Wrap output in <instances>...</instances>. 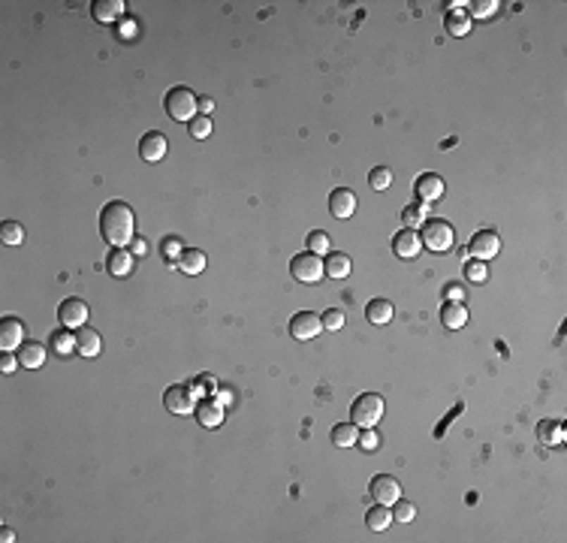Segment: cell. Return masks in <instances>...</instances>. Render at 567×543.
Masks as SVG:
<instances>
[{
	"mask_svg": "<svg viewBox=\"0 0 567 543\" xmlns=\"http://www.w3.org/2000/svg\"><path fill=\"white\" fill-rule=\"evenodd\" d=\"M320 320H323V329H329V332H332V329L344 326V311H341V308H329V311L320 317Z\"/></svg>",
	"mask_w": 567,
	"mask_h": 543,
	"instance_id": "cell-36",
	"label": "cell"
},
{
	"mask_svg": "<svg viewBox=\"0 0 567 543\" xmlns=\"http://www.w3.org/2000/svg\"><path fill=\"white\" fill-rule=\"evenodd\" d=\"M163 251H166L169 260H181V254H185V251H181V242L178 239H166L163 242Z\"/></svg>",
	"mask_w": 567,
	"mask_h": 543,
	"instance_id": "cell-41",
	"label": "cell"
},
{
	"mask_svg": "<svg viewBox=\"0 0 567 543\" xmlns=\"http://www.w3.org/2000/svg\"><path fill=\"white\" fill-rule=\"evenodd\" d=\"M18 362H21V368H42V362H46V347L39 342H25L18 347Z\"/></svg>",
	"mask_w": 567,
	"mask_h": 543,
	"instance_id": "cell-21",
	"label": "cell"
},
{
	"mask_svg": "<svg viewBox=\"0 0 567 543\" xmlns=\"http://www.w3.org/2000/svg\"><path fill=\"white\" fill-rule=\"evenodd\" d=\"M0 242L13 244V248L25 242V230H21V223L18 220H4V223H0Z\"/></svg>",
	"mask_w": 567,
	"mask_h": 543,
	"instance_id": "cell-31",
	"label": "cell"
},
{
	"mask_svg": "<svg viewBox=\"0 0 567 543\" xmlns=\"http://www.w3.org/2000/svg\"><path fill=\"white\" fill-rule=\"evenodd\" d=\"M0 540H4V543H13L15 537H13V531H9V528H4V531H0Z\"/></svg>",
	"mask_w": 567,
	"mask_h": 543,
	"instance_id": "cell-46",
	"label": "cell"
},
{
	"mask_svg": "<svg viewBox=\"0 0 567 543\" xmlns=\"http://www.w3.org/2000/svg\"><path fill=\"white\" fill-rule=\"evenodd\" d=\"M392 516L401 519V523H411V519L416 516V507L411 501H401V498H399V501H395V513Z\"/></svg>",
	"mask_w": 567,
	"mask_h": 543,
	"instance_id": "cell-37",
	"label": "cell"
},
{
	"mask_svg": "<svg viewBox=\"0 0 567 543\" xmlns=\"http://www.w3.org/2000/svg\"><path fill=\"white\" fill-rule=\"evenodd\" d=\"M329 211H332V218H338V220L353 218V211H356V194L347 187L332 190V194H329Z\"/></svg>",
	"mask_w": 567,
	"mask_h": 543,
	"instance_id": "cell-15",
	"label": "cell"
},
{
	"mask_svg": "<svg viewBox=\"0 0 567 543\" xmlns=\"http://www.w3.org/2000/svg\"><path fill=\"white\" fill-rule=\"evenodd\" d=\"M49 344H51V350H55L58 356H70L73 350H76V335H73L70 329H63V326H61L58 332L49 338Z\"/></svg>",
	"mask_w": 567,
	"mask_h": 543,
	"instance_id": "cell-28",
	"label": "cell"
},
{
	"mask_svg": "<svg viewBox=\"0 0 567 543\" xmlns=\"http://www.w3.org/2000/svg\"><path fill=\"white\" fill-rule=\"evenodd\" d=\"M366 523H368V528H371V531H387V528H390V523H392V510H390L387 504L371 507L368 513H366Z\"/></svg>",
	"mask_w": 567,
	"mask_h": 543,
	"instance_id": "cell-29",
	"label": "cell"
},
{
	"mask_svg": "<svg viewBox=\"0 0 567 543\" xmlns=\"http://www.w3.org/2000/svg\"><path fill=\"white\" fill-rule=\"evenodd\" d=\"M453 9L447 13V18H444V27H447V34L450 37H465L468 30H471V15L465 13L459 4H450Z\"/></svg>",
	"mask_w": 567,
	"mask_h": 543,
	"instance_id": "cell-19",
	"label": "cell"
},
{
	"mask_svg": "<svg viewBox=\"0 0 567 543\" xmlns=\"http://www.w3.org/2000/svg\"><path fill=\"white\" fill-rule=\"evenodd\" d=\"M133 230H136V215L133 208L121 199H109L100 211V232L106 244L112 248H127L133 242Z\"/></svg>",
	"mask_w": 567,
	"mask_h": 543,
	"instance_id": "cell-1",
	"label": "cell"
},
{
	"mask_svg": "<svg viewBox=\"0 0 567 543\" xmlns=\"http://www.w3.org/2000/svg\"><path fill=\"white\" fill-rule=\"evenodd\" d=\"M537 441L547 447H559L564 444V423L561 420H543L537 425Z\"/></svg>",
	"mask_w": 567,
	"mask_h": 543,
	"instance_id": "cell-22",
	"label": "cell"
},
{
	"mask_svg": "<svg viewBox=\"0 0 567 543\" xmlns=\"http://www.w3.org/2000/svg\"><path fill=\"white\" fill-rule=\"evenodd\" d=\"M356 444L362 447V450H368V453H371V450H378V447H380V438H378V435H374L371 429H366V432L359 435V441H356Z\"/></svg>",
	"mask_w": 567,
	"mask_h": 543,
	"instance_id": "cell-39",
	"label": "cell"
},
{
	"mask_svg": "<svg viewBox=\"0 0 567 543\" xmlns=\"http://www.w3.org/2000/svg\"><path fill=\"white\" fill-rule=\"evenodd\" d=\"M103 350V342H100V332L97 329H91V326H82L79 332H76V354H82V356H97Z\"/></svg>",
	"mask_w": 567,
	"mask_h": 543,
	"instance_id": "cell-17",
	"label": "cell"
},
{
	"mask_svg": "<svg viewBox=\"0 0 567 543\" xmlns=\"http://www.w3.org/2000/svg\"><path fill=\"white\" fill-rule=\"evenodd\" d=\"M166 148H169V142H166L163 133H160V130H148L142 139H139V157L148 161V163H157V161H163V157H166Z\"/></svg>",
	"mask_w": 567,
	"mask_h": 543,
	"instance_id": "cell-10",
	"label": "cell"
},
{
	"mask_svg": "<svg viewBox=\"0 0 567 543\" xmlns=\"http://www.w3.org/2000/svg\"><path fill=\"white\" fill-rule=\"evenodd\" d=\"M444 296H447V302H462L465 299V290L459 284H447L444 287Z\"/></svg>",
	"mask_w": 567,
	"mask_h": 543,
	"instance_id": "cell-42",
	"label": "cell"
},
{
	"mask_svg": "<svg viewBox=\"0 0 567 543\" xmlns=\"http://www.w3.org/2000/svg\"><path fill=\"white\" fill-rule=\"evenodd\" d=\"M197 109H199V115H211V109H215V100H211V97H199Z\"/></svg>",
	"mask_w": 567,
	"mask_h": 543,
	"instance_id": "cell-43",
	"label": "cell"
},
{
	"mask_svg": "<svg viewBox=\"0 0 567 543\" xmlns=\"http://www.w3.org/2000/svg\"><path fill=\"white\" fill-rule=\"evenodd\" d=\"M218 401H220V404H230V401H232V392H230V389H218Z\"/></svg>",
	"mask_w": 567,
	"mask_h": 543,
	"instance_id": "cell-45",
	"label": "cell"
},
{
	"mask_svg": "<svg viewBox=\"0 0 567 543\" xmlns=\"http://www.w3.org/2000/svg\"><path fill=\"white\" fill-rule=\"evenodd\" d=\"M190 136H194V139H208L211 136V118L208 115H197V118L190 121Z\"/></svg>",
	"mask_w": 567,
	"mask_h": 543,
	"instance_id": "cell-35",
	"label": "cell"
},
{
	"mask_svg": "<svg viewBox=\"0 0 567 543\" xmlns=\"http://www.w3.org/2000/svg\"><path fill=\"white\" fill-rule=\"evenodd\" d=\"M368 185H371V190H387L390 185H392V173L387 166H378V169H371V175H368Z\"/></svg>",
	"mask_w": 567,
	"mask_h": 543,
	"instance_id": "cell-34",
	"label": "cell"
},
{
	"mask_svg": "<svg viewBox=\"0 0 567 543\" xmlns=\"http://www.w3.org/2000/svg\"><path fill=\"white\" fill-rule=\"evenodd\" d=\"M91 15L100 25H115L124 15V0H97V4H91Z\"/></svg>",
	"mask_w": 567,
	"mask_h": 543,
	"instance_id": "cell-16",
	"label": "cell"
},
{
	"mask_svg": "<svg viewBox=\"0 0 567 543\" xmlns=\"http://www.w3.org/2000/svg\"><path fill=\"white\" fill-rule=\"evenodd\" d=\"M320 329H323V320H320L317 314H311V311H299L290 320V335L296 338V342H308V338L320 335Z\"/></svg>",
	"mask_w": 567,
	"mask_h": 543,
	"instance_id": "cell-12",
	"label": "cell"
},
{
	"mask_svg": "<svg viewBox=\"0 0 567 543\" xmlns=\"http://www.w3.org/2000/svg\"><path fill=\"white\" fill-rule=\"evenodd\" d=\"M106 269H109L115 278H124V275H130V269H133V254L124 251V248H112V254L106 257Z\"/></svg>",
	"mask_w": 567,
	"mask_h": 543,
	"instance_id": "cell-20",
	"label": "cell"
},
{
	"mask_svg": "<svg viewBox=\"0 0 567 543\" xmlns=\"http://www.w3.org/2000/svg\"><path fill=\"white\" fill-rule=\"evenodd\" d=\"M468 251L474 254V260H492L495 254L501 251V236L495 230H480L474 239H471V244H468Z\"/></svg>",
	"mask_w": 567,
	"mask_h": 543,
	"instance_id": "cell-9",
	"label": "cell"
},
{
	"mask_svg": "<svg viewBox=\"0 0 567 543\" xmlns=\"http://www.w3.org/2000/svg\"><path fill=\"white\" fill-rule=\"evenodd\" d=\"M350 257L347 254H341V251H329V257H326V263H323V269H326V275L329 278H347L350 275Z\"/></svg>",
	"mask_w": 567,
	"mask_h": 543,
	"instance_id": "cell-24",
	"label": "cell"
},
{
	"mask_svg": "<svg viewBox=\"0 0 567 543\" xmlns=\"http://www.w3.org/2000/svg\"><path fill=\"white\" fill-rule=\"evenodd\" d=\"M163 404L169 413H175V417H187L190 411H194V389L187 387V383H173L166 392H163Z\"/></svg>",
	"mask_w": 567,
	"mask_h": 543,
	"instance_id": "cell-6",
	"label": "cell"
},
{
	"mask_svg": "<svg viewBox=\"0 0 567 543\" xmlns=\"http://www.w3.org/2000/svg\"><path fill=\"white\" fill-rule=\"evenodd\" d=\"M359 441V425L356 423H338L332 425V444L335 447H353Z\"/></svg>",
	"mask_w": 567,
	"mask_h": 543,
	"instance_id": "cell-26",
	"label": "cell"
},
{
	"mask_svg": "<svg viewBox=\"0 0 567 543\" xmlns=\"http://www.w3.org/2000/svg\"><path fill=\"white\" fill-rule=\"evenodd\" d=\"M178 266H181V272H187V275H199L202 269H206V254H202L199 248H185Z\"/></svg>",
	"mask_w": 567,
	"mask_h": 543,
	"instance_id": "cell-27",
	"label": "cell"
},
{
	"mask_svg": "<svg viewBox=\"0 0 567 543\" xmlns=\"http://www.w3.org/2000/svg\"><path fill=\"white\" fill-rule=\"evenodd\" d=\"M58 320L63 329H82L85 320H88V305H85V299H76V296L63 299L58 308Z\"/></svg>",
	"mask_w": 567,
	"mask_h": 543,
	"instance_id": "cell-7",
	"label": "cell"
},
{
	"mask_svg": "<svg viewBox=\"0 0 567 543\" xmlns=\"http://www.w3.org/2000/svg\"><path fill=\"white\" fill-rule=\"evenodd\" d=\"M197 103H199V97L190 88H185V85H175V88H169L166 91V97H163V109H166V115L173 121H181V124H190L199 115V109H197Z\"/></svg>",
	"mask_w": 567,
	"mask_h": 543,
	"instance_id": "cell-2",
	"label": "cell"
},
{
	"mask_svg": "<svg viewBox=\"0 0 567 543\" xmlns=\"http://www.w3.org/2000/svg\"><path fill=\"white\" fill-rule=\"evenodd\" d=\"M371 495H374V501L378 504H395L401 498V486H399V480L395 477H390V474H378L371 480Z\"/></svg>",
	"mask_w": 567,
	"mask_h": 543,
	"instance_id": "cell-11",
	"label": "cell"
},
{
	"mask_svg": "<svg viewBox=\"0 0 567 543\" xmlns=\"http://www.w3.org/2000/svg\"><path fill=\"white\" fill-rule=\"evenodd\" d=\"M495 9H498L495 0H480V4L474 6V15L477 18H489V15H495Z\"/></svg>",
	"mask_w": 567,
	"mask_h": 543,
	"instance_id": "cell-40",
	"label": "cell"
},
{
	"mask_svg": "<svg viewBox=\"0 0 567 543\" xmlns=\"http://www.w3.org/2000/svg\"><path fill=\"white\" fill-rule=\"evenodd\" d=\"M366 317H368V323H374V326L390 323V320H392V302H387V299H371V302L366 305Z\"/></svg>",
	"mask_w": 567,
	"mask_h": 543,
	"instance_id": "cell-25",
	"label": "cell"
},
{
	"mask_svg": "<svg viewBox=\"0 0 567 543\" xmlns=\"http://www.w3.org/2000/svg\"><path fill=\"white\" fill-rule=\"evenodd\" d=\"M197 420H199V425H206V429H218V425L223 423V404L211 401V399L199 401L197 404Z\"/></svg>",
	"mask_w": 567,
	"mask_h": 543,
	"instance_id": "cell-18",
	"label": "cell"
},
{
	"mask_svg": "<svg viewBox=\"0 0 567 543\" xmlns=\"http://www.w3.org/2000/svg\"><path fill=\"white\" fill-rule=\"evenodd\" d=\"M133 254L145 257V254H148V242H145V239H136V242H133Z\"/></svg>",
	"mask_w": 567,
	"mask_h": 543,
	"instance_id": "cell-44",
	"label": "cell"
},
{
	"mask_svg": "<svg viewBox=\"0 0 567 543\" xmlns=\"http://www.w3.org/2000/svg\"><path fill=\"white\" fill-rule=\"evenodd\" d=\"M420 242H423V248H429V251H435V254L450 251V248H453V242H456L453 223H447L444 218H432V220H425V223H423V236H420Z\"/></svg>",
	"mask_w": 567,
	"mask_h": 543,
	"instance_id": "cell-4",
	"label": "cell"
},
{
	"mask_svg": "<svg viewBox=\"0 0 567 543\" xmlns=\"http://www.w3.org/2000/svg\"><path fill=\"white\" fill-rule=\"evenodd\" d=\"M401 220L408 223V230L423 227V223L429 220V218H425V206H423V202H413V206H408V208L401 211Z\"/></svg>",
	"mask_w": 567,
	"mask_h": 543,
	"instance_id": "cell-32",
	"label": "cell"
},
{
	"mask_svg": "<svg viewBox=\"0 0 567 543\" xmlns=\"http://www.w3.org/2000/svg\"><path fill=\"white\" fill-rule=\"evenodd\" d=\"M305 244H308V251H311V254H317V257H323V254L332 251V239H329V232H323V230H311V232H308Z\"/></svg>",
	"mask_w": 567,
	"mask_h": 543,
	"instance_id": "cell-30",
	"label": "cell"
},
{
	"mask_svg": "<svg viewBox=\"0 0 567 543\" xmlns=\"http://www.w3.org/2000/svg\"><path fill=\"white\" fill-rule=\"evenodd\" d=\"M290 272H293V278H296L299 284H317V281L326 275L323 260H320L317 254H311V251L296 254V257L290 260Z\"/></svg>",
	"mask_w": 567,
	"mask_h": 543,
	"instance_id": "cell-5",
	"label": "cell"
},
{
	"mask_svg": "<svg viewBox=\"0 0 567 543\" xmlns=\"http://www.w3.org/2000/svg\"><path fill=\"white\" fill-rule=\"evenodd\" d=\"M18 366L21 362H18V356H13V350H4V354H0V371H4V375H13Z\"/></svg>",
	"mask_w": 567,
	"mask_h": 543,
	"instance_id": "cell-38",
	"label": "cell"
},
{
	"mask_svg": "<svg viewBox=\"0 0 567 543\" xmlns=\"http://www.w3.org/2000/svg\"><path fill=\"white\" fill-rule=\"evenodd\" d=\"M392 251H395V257L399 260H413L416 254L423 251V242H420V236H416V230H399L395 232V239H392Z\"/></svg>",
	"mask_w": 567,
	"mask_h": 543,
	"instance_id": "cell-13",
	"label": "cell"
},
{
	"mask_svg": "<svg viewBox=\"0 0 567 543\" xmlns=\"http://www.w3.org/2000/svg\"><path fill=\"white\" fill-rule=\"evenodd\" d=\"M465 278H468V281H474V284H483V281L489 278L486 263H483V260H471V263H465Z\"/></svg>",
	"mask_w": 567,
	"mask_h": 543,
	"instance_id": "cell-33",
	"label": "cell"
},
{
	"mask_svg": "<svg viewBox=\"0 0 567 543\" xmlns=\"http://www.w3.org/2000/svg\"><path fill=\"white\" fill-rule=\"evenodd\" d=\"M441 323L447 329H462L468 323V308L462 302H444L441 308Z\"/></svg>",
	"mask_w": 567,
	"mask_h": 543,
	"instance_id": "cell-23",
	"label": "cell"
},
{
	"mask_svg": "<svg viewBox=\"0 0 567 543\" xmlns=\"http://www.w3.org/2000/svg\"><path fill=\"white\" fill-rule=\"evenodd\" d=\"M25 344V323L18 317H4L0 320V350H18Z\"/></svg>",
	"mask_w": 567,
	"mask_h": 543,
	"instance_id": "cell-14",
	"label": "cell"
},
{
	"mask_svg": "<svg viewBox=\"0 0 567 543\" xmlns=\"http://www.w3.org/2000/svg\"><path fill=\"white\" fill-rule=\"evenodd\" d=\"M350 417H353L350 423H356L359 429H374L383 417V399L378 392H362L350 404Z\"/></svg>",
	"mask_w": 567,
	"mask_h": 543,
	"instance_id": "cell-3",
	"label": "cell"
},
{
	"mask_svg": "<svg viewBox=\"0 0 567 543\" xmlns=\"http://www.w3.org/2000/svg\"><path fill=\"white\" fill-rule=\"evenodd\" d=\"M413 194H416V202H423V206H429V202H437L444 196V178L435 175V173H423L416 175L413 181Z\"/></svg>",
	"mask_w": 567,
	"mask_h": 543,
	"instance_id": "cell-8",
	"label": "cell"
}]
</instances>
